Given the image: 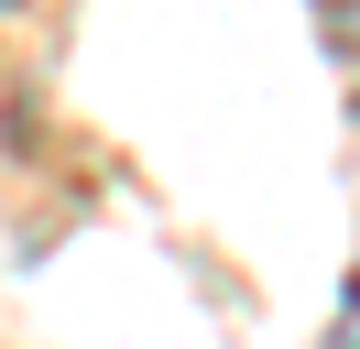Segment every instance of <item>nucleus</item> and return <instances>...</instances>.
Wrapping results in <instances>:
<instances>
[{"instance_id": "nucleus-1", "label": "nucleus", "mask_w": 360, "mask_h": 349, "mask_svg": "<svg viewBox=\"0 0 360 349\" xmlns=\"http://www.w3.org/2000/svg\"><path fill=\"white\" fill-rule=\"evenodd\" d=\"M328 44H338V55H360V0H328Z\"/></svg>"}, {"instance_id": "nucleus-2", "label": "nucleus", "mask_w": 360, "mask_h": 349, "mask_svg": "<svg viewBox=\"0 0 360 349\" xmlns=\"http://www.w3.org/2000/svg\"><path fill=\"white\" fill-rule=\"evenodd\" d=\"M328 349H360V284L338 295V327H328Z\"/></svg>"}, {"instance_id": "nucleus-3", "label": "nucleus", "mask_w": 360, "mask_h": 349, "mask_svg": "<svg viewBox=\"0 0 360 349\" xmlns=\"http://www.w3.org/2000/svg\"><path fill=\"white\" fill-rule=\"evenodd\" d=\"M11 11H22V0H0V22H11Z\"/></svg>"}]
</instances>
